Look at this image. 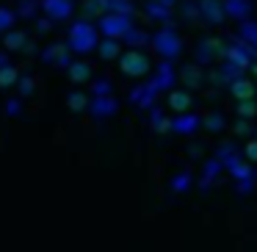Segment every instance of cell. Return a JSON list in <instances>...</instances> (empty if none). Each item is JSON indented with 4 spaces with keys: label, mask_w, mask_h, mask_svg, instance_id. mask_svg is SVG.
I'll list each match as a JSON object with an SVG mask.
<instances>
[{
    "label": "cell",
    "mask_w": 257,
    "mask_h": 252,
    "mask_svg": "<svg viewBox=\"0 0 257 252\" xmlns=\"http://www.w3.org/2000/svg\"><path fill=\"white\" fill-rule=\"evenodd\" d=\"M69 50L78 53V56H86V53L97 50L100 47V34L97 28L89 23V20H78V23L69 28Z\"/></svg>",
    "instance_id": "obj_1"
},
{
    "label": "cell",
    "mask_w": 257,
    "mask_h": 252,
    "mask_svg": "<svg viewBox=\"0 0 257 252\" xmlns=\"http://www.w3.org/2000/svg\"><path fill=\"white\" fill-rule=\"evenodd\" d=\"M116 61H119V72L127 75V78H147V75H150V69H152L150 58H147L141 50H136V47L124 50Z\"/></svg>",
    "instance_id": "obj_2"
},
{
    "label": "cell",
    "mask_w": 257,
    "mask_h": 252,
    "mask_svg": "<svg viewBox=\"0 0 257 252\" xmlns=\"http://www.w3.org/2000/svg\"><path fill=\"white\" fill-rule=\"evenodd\" d=\"M152 47H155V53L163 58V61H174V58L183 53V39L177 36L174 28H161L155 36H152Z\"/></svg>",
    "instance_id": "obj_3"
},
{
    "label": "cell",
    "mask_w": 257,
    "mask_h": 252,
    "mask_svg": "<svg viewBox=\"0 0 257 252\" xmlns=\"http://www.w3.org/2000/svg\"><path fill=\"white\" fill-rule=\"evenodd\" d=\"M130 28H133V23H130V14L105 12V14L100 17V31H102V36H111V39H124Z\"/></svg>",
    "instance_id": "obj_4"
},
{
    "label": "cell",
    "mask_w": 257,
    "mask_h": 252,
    "mask_svg": "<svg viewBox=\"0 0 257 252\" xmlns=\"http://www.w3.org/2000/svg\"><path fill=\"white\" fill-rule=\"evenodd\" d=\"M174 83H177V72H174V64L172 61H161L158 64V69L152 72V78L147 80V86H150V92H155V95H163V92H172Z\"/></svg>",
    "instance_id": "obj_5"
},
{
    "label": "cell",
    "mask_w": 257,
    "mask_h": 252,
    "mask_svg": "<svg viewBox=\"0 0 257 252\" xmlns=\"http://www.w3.org/2000/svg\"><path fill=\"white\" fill-rule=\"evenodd\" d=\"M89 114L97 119V122H102V119H111L119 114V100L113 95H100V97H91L89 103Z\"/></svg>",
    "instance_id": "obj_6"
},
{
    "label": "cell",
    "mask_w": 257,
    "mask_h": 252,
    "mask_svg": "<svg viewBox=\"0 0 257 252\" xmlns=\"http://www.w3.org/2000/svg\"><path fill=\"white\" fill-rule=\"evenodd\" d=\"M251 53H254V50H251V47L246 45L243 39H240V42H235V45L224 47V61L232 64V67H238V69H243V72H246V69L251 67Z\"/></svg>",
    "instance_id": "obj_7"
},
{
    "label": "cell",
    "mask_w": 257,
    "mask_h": 252,
    "mask_svg": "<svg viewBox=\"0 0 257 252\" xmlns=\"http://www.w3.org/2000/svg\"><path fill=\"white\" fill-rule=\"evenodd\" d=\"M221 172H227V169H224V161L218 155H210L205 163H202V175H199V180H196V186H199L202 191H207L218 180V175H221Z\"/></svg>",
    "instance_id": "obj_8"
},
{
    "label": "cell",
    "mask_w": 257,
    "mask_h": 252,
    "mask_svg": "<svg viewBox=\"0 0 257 252\" xmlns=\"http://www.w3.org/2000/svg\"><path fill=\"white\" fill-rule=\"evenodd\" d=\"M199 128H202V117L194 111L177 114V117L172 119V133L174 136H194Z\"/></svg>",
    "instance_id": "obj_9"
},
{
    "label": "cell",
    "mask_w": 257,
    "mask_h": 252,
    "mask_svg": "<svg viewBox=\"0 0 257 252\" xmlns=\"http://www.w3.org/2000/svg\"><path fill=\"white\" fill-rule=\"evenodd\" d=\"M42 61L69 69L72 67V50H69V45H50V47L42 50Z\"/></svg>",
    "instance_id": "obj_10"
},
{
    "label": "cell",
    "mask_w": 257,
    "mask_h": 252,
    "mask_svg": "<svg viewBox=\"0 0 257 252\" xmlns=\"http://www.w3.org/2000/svg\"><path fill=\"white\" fill-rule=\"evenodd\" d=\"M155 92H150V86L141 83V86H133L130 89V103H133L139 111H150V108H155Z\"/></svg>",
    "instance_id": "obj_11"
},
{
    "label": "cell",
    "mask_w": 257,
    "mask_h": 252,
    "mask_svg": "<svg viewBox=\"0 0 257 252\" xmlns=\"http://www.w3.org/2000/svg\"><path fill=\"white\" fill-rule=\"evenodd\" d=\"M227 89H229V97H232V100H254V95H257V86L251 83L246 75L235 78L232 83L227 86Z\"/></svg>",
    "instance_id": "obj_12"
},
{
    "label": "cell",
    "mask_w": 257,
    "mask_h": 252,
    "mask_svg": "<svg viewBox=\"0 0 257 252\" xmlns=\"http://www.w3.org/2000/svg\"><path fill=\"white\" fill-rule=\"evenodd\" d=\"M166 106L172 108L174 114H185L191 111V106H194V97H191L188 89H172L166 97Z\"/></svg>",
    "instance_id": "obj_13"
},
{
    "label": "cell",
    "mask_w": 257,
    "mask_h": 252,
    "mask_svg": "<svg viewBox=\"0 0 257 252\" xmlns=\"http://www.w3.org/2000/svg\"><path fill=\"white\" fill-rule=\"evenodd\" d=\"M42 6H45L47 17L56 20V23H61V20H67L72 14V0H45Z\"/></svg>",
    "instance_id": "obj_14"
},
{
    "label": "cell",
    "mask_w": 257,
    "mask_h": 252,
    "mask_svg": "<svg viewBox=\"0 0 257 252\" xmlns=\"http://www.w3.org/2000/svg\"><path fill=\"white\" fill-rule=\"evenodd\" d=\"M180 78H183L185 89H199L202 83H205V72H202V64H185L183 72H180Z\"/></svg>",
    "instance_id": "obj_15"
},
{
    "label": "cell",
    "mask_w": 257,
    "mask_h": 252,
    "mask_svg": "<svg viewBox=\"0 0 257 252\" xmlns=\"http://www.w3.org/2000/svg\"><path fill=\"white\" fill-rule=\"evenodd\" d=\"M172 194H188L191 189H194V172H188V169H180V172L172 175Z\"/></svg>",
    "instance_id": "obj_16"
},
{
    "label": "cell",
    "mask_w": 257,
    "mask_h": 252,
    "mask_svg": "<svg viewBox=\"0 0 257 252\" xmlns=\"http://www.w3.org/2000/svg\"><path fill=\"white\" fill-rule=\"evenodd\" d=\"M202 12H205V20L210 25H218L224 20V14H227V9L218 0H202Z\"/></svg>",
    "instance_id": "obj_17"
},
{
    "label": "cell",
    "mask_w": 257,
    "mask_h": 252,
    "mask_svg": "<svg viewBox=\"0 0 257 252\" xmlns=\"http://www.w3.org/2000/svg\"><path fill=\"white\" fill-rule=\"evenodd\" d=\"M150 125H152L155 133H172V119L163 117V108L161 106L150 108Z\"/></svg>",
    "instance_id": "obj_18"
},
{
    "label": "cell",
    "mask_w": 257,
    "mask_h": 252,
    "mask_svg": "<svg viewBox=\"0 0 257 252\" xmlns=\"http://www.w3.org/2000/svg\"><path fill=\"white\" fill-rule=\"evenodd\" d=\"M119 42L122 39H111V36H105V39H100V47H97V53H100L102 61H116L122 53H119Z\"/></svg>",
    "instance_id": "obj_19"
},
{
    "label": "cell",
    "mask_w": 257,
    "mask_h": 252,
    "mask_svg": "<svg viewBox=\"0 0 257 252\" xmlns=\"http://www.w3.org/2000/svg\"><path fill=\"white\" fill-rule=\"evenodd\" d=\"M216 53H218V42H216V39L199 42V47H196V58H194V61L205 67L207 61H213V58H216Z\"/></svg>",
    "instance_id": "obj_20"
},
{
    "label": "cell",
    "mask_w": 257,
    "mask_h": 252,
    "mask_svg": "<svg viewBox=\"0 0 257 252\" xmlns=\"http://www.w3.org/2000/svg\"><path fill=\"white\" fill-rule=\"evenodd\" d=\"M202 128H205L207 133H221V130L227 128V117H224L221 111H210L202 119Z\"/></svg>",
    "instance_id": "obj_21"
},
{
    "label": "cell",
    "mask_w": 257,
    "mask_h": 252,
    "mask_svg": "<svg viewBox=\"0 0 257 252\" xmlns=\"http://www.w3.org/2000/svg\"><path fill=\"white\" fill-rule=\"evenodd\" d=\"M17 83H20V69L14 64L0 67V89H17Z\"/></svg>",
    "instance_id": "obj_22"
},
{
    "label": "cell",
    "mask_w": 257,
    "mask_h": 252,
    "mask_svg": "<svg viewBox=\"0 0 257 252\" xmlns=\"http://www.w3.org/2000/svg\"><path fill=\"white\" fill-rule=\"evenodd\" d=\"M224 9H227L229 17L246 20V17H249V12H251V3H249V0H227V3H224Z\"/></svg>",
    "instance_id": "obj_23"
},
{
    "label": "cell",
    "mask_w": 257,
    "mask_h": 252,
    "mask_svg": "<svg viewBox=\"0 0 257 252\" xmlns=\"http://www.w3.org/2000/svg\"><path fill=\"white\" fill-rule=\"evenodd\" d=\"M69 78H72V83H89L91 80V67L86 61H72V67L67 69Z\"/></svg>",
    "instance_id": "obj_24"
},
{
    "label": "cell",
    "mask_w": 257,
    "mask_h": 252,
    "mask_svg": "<svg viewBox=\"0 0 257 252\" xmlns=\"http://www.w3.org/2000/svg\"><path fill=\"white\" fill-rule=\"evenodd\" d=\"M89 103H91V97L89 95H83V92H72V95L67 97V108L72 114H83V111H89Z\"/></svg>",
    "instance_id": "obj_25"
},
{
    "label": "cell",
    "mask_w": 257,
    "mask_h": 252,
    "mask_svg": "<svg viewBox=\"0 0 257 252\" xmlns=\"http://www.w3.org/2000/svg\"><path fill=\"white\" fill-rule=\"evenodd\" d=\"M240 39L246 42V45L251 47V50L257 53V23H251V20H243V23H240Z\"/></svg>",
    "instance_id": "obj_26"
},
{
    "label": "cell",
    "mask_w": 257,
    "mask_h": 252,
    "mask_svg": "<svg viewBox=\"0 0 257 252\" xmlns=\"http://www.w3.org/2000/svg\"><path fill=\"white\" fill-rule=\"evenodd\" d=\"M25 39L28 36L23 34V31H6V36H3V50H23L25 47Z\"/></svg>",
    "instance_id": "obj_27"
},
{
    "label": "cell",
    "mask_w": 257,
    "mask_h": 252,
    "mask_svg": "<svg viewBox=\"0 0 257 252\" xmlns=\"http://www.w3.org/2000/svg\"><path fill=\"white\" fill-rule=\"evenodd\" d=\"M89 92L91 97H100V95H113V83L108 78H94L89 83Z\"/></svg>",
    "instance_id": "obj_28"
},
{
    "label": "cell",
    "mask_w": 257,
    "mask_h": 252,
    "mask_svg": "<svg viewBox=\"0 0 257 252\" xmlns=\"http://www.w3.org/2000/svg\"><path fill=\"white\" fill-rule=\"evenodd\" d=\"M235 114L243 119H254L257 117V106L254 100H235Z\"/></svg>",
    "instance_id": "obj_29"
},
{
    "label": "cell",
    "mask_w": 257,
    "mask_h": 252,
    "mask_svg": "<svg viewBox=\"0 0 257 252\" xmlns=\"http://www.w3.org/2000/svg\"><path fill=\"white\" fill-rule=\"evenodd\" d=\"M147 14H150L152 20H158V23H166V20L172 17L169 6H163V3H155V0H152L150 6H147Z\"/></svg>",
    "instance_id": "obj_30"
},
{
    "label": "cell",
    "mask_w": 257,
    "mask_h": 252,
    "mask_svg": "<svg viewBox=\"0 0 257 252\" xmlns=\"http://www.w3.org/2000/svg\"><path fill=\"white\" fill-rule=\"evenodd\" d=\"M122 42H127V45H130V47H136V50H141V47H144L147 42H152V39H150L147 34H141V31L130 28V31H127V36H124Z\"/></svg>",
    "instance_id": "obj_31"
},
{
    "label": "cell",
    "mask_w": 257,
    "mask_h": 252,
    "mask_svg": "<svg viewBox=\"0 0 257 252\" xmlns=\"http://www.w3.org/2000/svg\"><path fill=\"white\" fill-rule=\"evenodd\" d=\"M23 114V97H9L3 103V117H20Z\"/></svg>",
    "instance_id": "obj_32"
},
{
    "label": "cell",
    "mask_w": 257,
    "mask_h": 252,
    "mask_svg": "<svg viewBox=\"0 0 257 252\" xmlns=\"http://www.w3.org/2000/svg\"><path fill=\"white\" fill-rule=\"evenodd\" d=\"M36 92V83H34V78H31V75H20V83H17V95L23 97H31Z\"/></svg>",
    "instance_id": "obj_33"
},
{
    "label": "cell",
    "mask_w": 257,
    "mask_h": 252,
    "mask_svg": "<svg viewBox=\"0 0 257 252\" xmlns=\"http://www.w3.org/2000/svg\"><path fill=\"white\" fill-rule=\"evenodd\" d=\"M14 20H17V12H12V9H3V6H0V34L12 31Z\"/></svg>",
    "instance_id": "obj_34"
},
{
    "label": "cell",
    "mask_w": 257,
    "mask_h": 252,
    "mask_svg": "<svg viewBox=\"0 0 257 252\" xmlns=\"http://www.w3.org/2000/svg\"><path fill=\"white\" fill-rule=\"evenodd\" d=\"M243 155H246V161L257 163V136H254V139L249 136V141L243 144Z\"/></svg>",
    "instance_id": "obj_35"
},
{
    "label": "cell",
    "mask_w": 257,
    "mask_h": 252,
    "mask_svg": "<svg viewBox=\"0 0 257 252\" xmlns=\"http://www.w3.org/2000/svg\"><path fill=\"white\" fill-rule=\"evenodd\" d=\"M232 130L238 136H251V119H243V117H238V122L232 125Z\"/></svg>",
    "instance_id": "obj_36"
},
{
    "label": "cell",
    "mask_w": 257,
    "mask_h": 252,
    "mask_svg": "<svg viewBox=\"0 0 257 252\" xmlns=\"http://www.w3.org/2000/svg\"><path fill=\"white\" fill-rule=\"evenodd\" d=\"M235 191H238V194H251V191H254V180H251V183H235Z\"/></svg>",
    "instance_id": "obj_37"
},
{
    "label": "cell",
    "mask_w": 257,
    "mask_h": 252,
    "mask_svg": "<svg viewBox=\"0 0 257 252\" xmlns=\"http://www.w3.org/2000/svg\"><path fill=\"white\" fill-rule=\"evenodd\" d=\"M6 64H9V56L6 53H0V67H6Z\"/></svg>",
    "instance_id": "obj_38"
},
{
    "label": "cell",
    "mask_w": 257,
    "mask_h": 252,
    "mask_svg": "<svg viewBox=\"0 0 257 252\" xmlns=\"http://www.w3.org/2000/svg\"><path fill=\"white\" fill-rule=\"evenodd\" d=\"M155 3H163V6H172L174 0H155Z\"/></svg>",
    "instance_id": "obj_39"
}]
</instances>
